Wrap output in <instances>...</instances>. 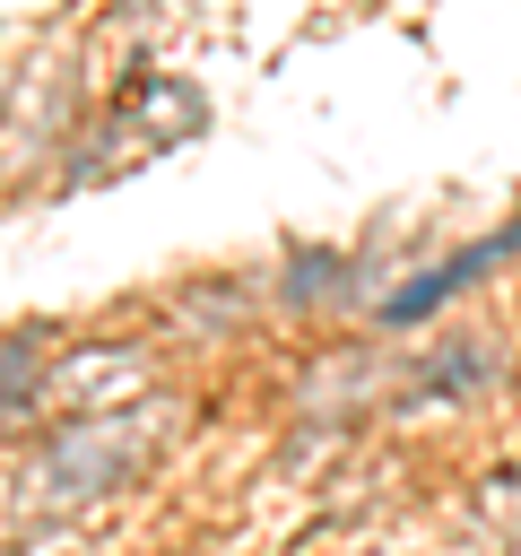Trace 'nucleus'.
<instances>
[{
  "label": "nucleus",
  "instance_id": "obj_1",
  "mask_svg": "<svg viewBox=\"0 0 521 556\" xmlns=\"http://www.w3.org/2000/svg\"><path fill=\"white\" fill-rule=\"evenodd\" d=\"M504 252H521V226H504L495 243H478V252H460L452 269H434V278H417L408 295H391V321H417V313H434V304H443L452 287H469V278H478L486 261H504Z\"/></svg>",
  "mask_w": 521,
  "mask_h": 556
}]
</instances>
